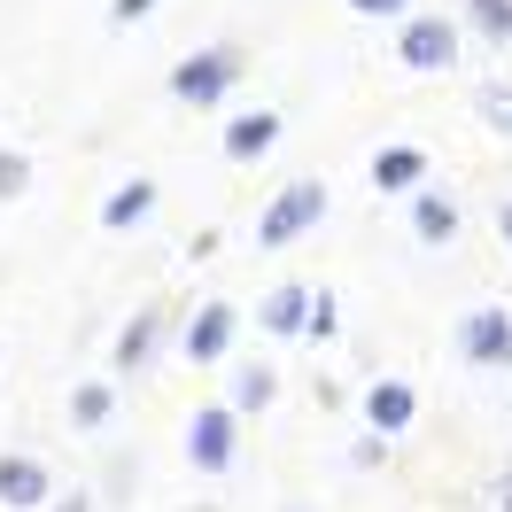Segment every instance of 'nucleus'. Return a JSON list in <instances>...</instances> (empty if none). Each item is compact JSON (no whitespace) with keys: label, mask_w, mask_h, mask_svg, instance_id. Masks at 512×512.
Returning <instances> with one entry per match:
<instances>
[{"label":"nucleus","mask_w":512,"mask_h":512,"mask_svg":"<svg viewBox=\"0 0 512 512\" xmlns=\"http://www.w3.org/2000/svg\"><path fill=\"white\" fill-rule=\"evenodd\" d=\"M249 70V55L233 47V39H218V47H202V55H187V63L171 70V94L194 101V109H210V101H225V86Z\"/></svg>","instance_id":"1"},{"label":"nucleus","mask_w":512,"mask_h":512,"mask_svg":"<svg viewBox=\"0 0 512 512\" xmlns=\"http://www.w3.org/2000/svg\"><path fill=\"white\" fill-rule=\"evenodd\" d=\"M319 218H326V187H319V179H295V187H280V202L264 210L256 241H264V249H288L295 233H311Z\"/></svg>","instance_id":"2"},{"label":"nucleus","mask_w":512,"mask_h":512,"mask_svg":"<svg viewBox=\"0 0 512 512\" xmlns=\"http://www.w3.org/2000/svg\"><path fill=\"white\" fill-rule=\"evenodd\" d=\"M0 505H16V512L55 505V474H47L39 458H24V450H8V458H0Z\"/></svg>","instance_id":"3"},{"label":"nucleus","mask_w":512,"mask_h":512,"mask_svg":"<svg viewBox=\"0 0 512 512\" xmlns=\"http://www.w3.org/2000/svg\"><path fill=\"white\" fill-rule=\"evenodd\" d=\"M458 350L474 365H512V319L505 311H466L458 319Z\"/></svg>","instance_id":"4"},{"label":"nucleus","mask_w":512,"mask_h":512,"mask_svg":"<svg viewBox=\"0 0 512 512\" xmlns=\"http://www.w3.org/2000/svg\"><path fill=\"white\" fill-rule=\"evenodd\" d=\"M187 458L202 474H225V466H233V412H225V404H202V419H194V435H187Z\"/></svg>","instance_id":"5"},{"label":"nucleus","mask_w":512,"mask_h":512,"mask_svg":"<svg viewBox=\"0 0 512 512\" xmlns=\"http://www.w3.org/2000/svg\"><path fill=\"white\" fill-rule=\"evenodd\" d=\"M396 55H404L412 70H450V63H458V32H450V24H435V16H427V24H404Z\"/></svg>","instance_id":"6"},{"label":"nucleus","mask_w":512,"mask_h":512,"mask_svg":"<svg viewBox=\"0 0 512 512\" xmlns=\"http://www.w3.org/2000/svg\"><path fill=\"white\" fill-rule=\"evenodd\" d=\"M225 342H233V303H210V311H194V326H187V357H194V365H218Z\"/></svg>","instance_id":"7"},{"label":"nucleus","mask_w":512,"mask_h":512,"mask_svg":"<svg viewBox=\"0 0 512 512\" xmlns=\"http://www.w3.org/2000/svg\"><path fill=\"white\" fill-rule=\"evenodd\" d=\"M311 311H319V303H311V288H272L256 319H264V334H280V342H288V334H303V319H311Z\"/></svg>","instance_id":"8"},{"label":"nucleus","mask_w":512,"mask_h":512,"mask_svg":"<svg viewBox=\"0 0 512 512\" xmlns=\"http://www.w3.org/2000/svg\"><path fill=\"white\" fill-rule=\"evenodd\" d=\"M412 412H419V396H412L404 381H381L373 396H365V419H373L381 435H404V427H412Z\"/></svg>","instance_id":"9"},{"label":"nucleus","mask_w":512,"mask_h":512,"mask_svg":"<svg viewBox=\"0 0 512 512\" xmlns=\"http://www.w3.org/2000/svg\"><path fill=\"white\" fill-rule=\"evenodd\" d=\"M412 233L427 241V249H443L450 233H458V210H450L443 194H419V202H412Z\"/></svg>","instance_id":"10"},{"label":"nucleus","mask_w":512,"mask_h":512,"mask_svg":"<svg viewBox=\"0 0 512 512\" xmlns=\"http://www.w3.org/2000/svg\"><path fill=\"white\" fill-rule=\"evenodd\" d=\"M148 210H156V187H148V179H132V187H117V194H109V210H101V225H117V233H132V225L148 218Z\"/></svg>","instance_id":"11"},{"label":"nucleus","mask_w":512,"mask_h":512,"mask_svg":"<svg viewBox=\"0 0 512 512\" xmlns=\"http://www.w3.org/2000/svg\"><path fill=\"white\" fill-rule=\"evenodd\" d=\"M373 179H381V187H419V179H427V156L396 140V148H381V156H373Z\"/></svg>","instance_id":"12"},{"label":"nucleus","mask_w":512,"mask_h":512,"mask_svg":"<svg viewBox=\"0 0 512 512\" xmlns=\"http://www.w3.org/2000/svg\"><path fill=\"white\" fill-rule=\"evenodd\" d=\"M156 311H140V319L125 326V342H117V373H140V365H148V357H156Z\"/></svg>","instance_id":"13"},{"label":"nucleus","mask_w":512,"mask_h":512,"mask_svg":"<svg viewBox=\"0 0 512 512\" xmlns=\"http://www.w3.org/2000/svg\"><path fill=\"white\" fill-rule=\"evenodd\" d=\"M272 140H280V117H241V125L225 132V156H264V148H272Z\"/></svg>","instance_id":"14"},{"label":"nucleus","mask_w":512,"mask_h":512,"mask_svg":"<svg viewBox=\"0 0 512 512\" xmlns=\"http://www.w3.org/2000/svg\"><path fill=\"white\" fill-rule=\"evenodd\" d=\"M466 16L481 39H512V0H466Z\"/></svg>","instance_id":"15"},{"label":"nucleus","mask_w":512,"mask_h":512,"mask_svg":"<svg viewBox=\"0 0 512 512\" xmlns=\"http://www.w3.org/2000/svg\"><path fill=\"white\" fill-rule=\"evenodd\" d=\"M109 404H117V396H109V381H86L78 396H70V419H78V427H101V419H109Z\"/></svg>","instance_id":"16"},{"label":"nucleus","mask_w":512,"mask_h":512,"mask_svg":"<svg viewBox=\"0 0 512 512\" xmlns=\"http://www.w3.org/2000/svg\"><path fill=\"white\" fill-rule=\"evenodd\" d=\"M264 404H272V373L249 365V373H241V412H264Z\"/></svg>","instance_id":"17"},{"label":"nucleus","mask_w":512,"mask_h":512,"mask_svg":"<svg viewBox=\"0 0 512 512\" xmlns=\"http://www.w3.org/2000/svg\"><path fill=\"white\" fill-rule=\"evenodd\" d=\"M481 117L497 132H512V86H489V94H481Z\"/></svg>","instance_id":"18"},{"label":"nucleus","mask_w":512,"mask_h":512,"mask_svg":"<svg viewBox=\"0 0 512 512\" xmlns=\"http://www.w3.org/2000/svg\"><path fill=\"white\" fill-rule=\"evenodd\" d=\"M24 179H32V163H24V156H0V194H24Z\"/></svg>","instance_id":"19"},{"label":"nucleus","mask_w":512,"mask_h":512,"mask_svg":"<svg viewBox=\"0 0 512 512\" xmlns=\"http://www.w3.org/2000/svg\"><path fill=\"white\" fill-rule=\"evenodd\" d=\"M357 16H396V8H404V0H350Z\"/></svg>","instance_id":"20"},{"label":"nucleus","mask_w":512,"mask_h":512,"mask_svg":"<svg viewBox=\"0 0 512 512\" xmlns=\"http://www.w3.org/2000/svg\"><path fill=\"white\" fill-rule=\"evenodd\" d=\"M156 0H117V24H132V16H148Z\"/></svg>","instance_id":"21"},{"label":"nucleus","mask_w":512,"mask_h":512,"mask_svg":"<svg viewBox=\"0 0 512 512\" xmlns=\"http://www.w3.org/2000/svg\"><path fill=\"white\" fill-rule=\"evenodd\" d=\"M55 512H86V497H78V489H70V497H63V505H55Z\"/></svg>","instance_id":"22"},{"label":"nucleus","mask_w":512,"mask_h":512,"mask_svg":"<svg viewBox=\"0 0 512 512\" xmlns=\"http://www.w3.org/2000/svg\"><path fill=\"white\" fill-rule=\"evenodd\" d=\"M497 225H505V249H512V202H505V218H497Z\"/></svg>","instance_id":"23"}]
</instances>
